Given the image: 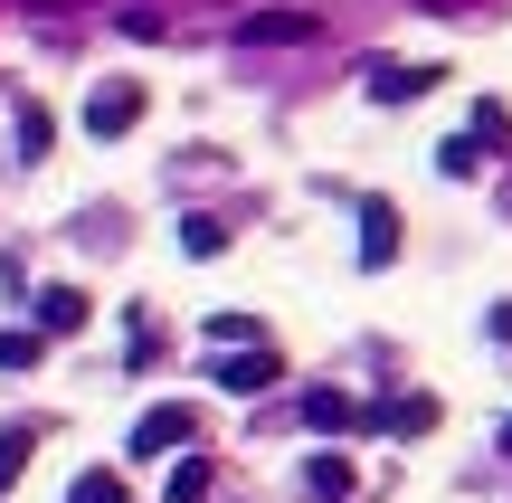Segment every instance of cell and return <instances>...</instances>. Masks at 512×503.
<instances>
[{"label": "cell", "mask_w": 512, "mask_h": 503, "mask_svg": "<svg viewBox=\"0 0 512 503\" xmlns=\"http://www.w3.org/2000/svg\"><path fill=\"white\" fill-rule=\"evenodd\" d=\"M10 133H19V162H48V152H57V114L48 105H19Z\"/></svg>", "instance_id": "obj_8"}, {"label": "cell", "mask_w": 512, "mask_h": 503, "mask_svg": "<svg viewBox=\"0 0 512 503\" xmlns=\"http://www.w3.org/2000/svg\"><path fill=\"white\" fill-rule=\"evenodd\" d=\"M86 314L95 304L76 295V285H48V295H38V333H86Z\"/></svg>", "instance_id": "obj_7"}, {"label": "cell", "mask_w": 512, "mask_h": 503, "mask_svg": "<svg viewBox=\"0 0 512 503\" xmlns=\"http://www.w3.org/2000/svg\"><path fill=\"white\" fill-rule=\"evenodd\" d=\"M162 503H209V456H181L171 485H162Z\"/></svg>", "instance_id": "obj_14"}, {"label": "cell", "mask_w": 512, "mask_h": 503, "mask_svg": "<svg viewBox=\"0 0 512 503\" xmlns=\"http://www.w3.org/2000/svg\"><path fill=\"white\" fill-rule=\"evenodd\" d=\"M380 428H389V437H427V428H437V399H427V390L389 399V409H380Z\"/></svg>", "instance_id": "obj_9"}, {"label": "cell", "mask_w": 512, "mask_h": 503, "mask_svg": "<svg viewBox=\"0 0 512 503\" xmlns=\"http://www.w3.org/2000/svg\"><path fill=\"white\" fill-rule=\"evenodd\" d=\"M437 76H446V67H370V95H380V105H418Z\"/></svg>", "instance_id": "obj_6"}, {"label": "cell", "mask_w": 512, "mask_h": 503, "mask_svg": "<svg viewBox=\"0 0 512 503\" xmlns=\"http://www.w3.org/2000/svg\"><path fill=\"white\" fill-rule=\"evenodd\" d=\"M219 247H228L219 219H181V257H219Z\"/></svg>", "instance_id": "obj_16"}, {"label": "cell", "mask_w": 512, "mask_h": 503, "mask_svg": "<svg viewBox=\"0 0 512 503\" xmlns=\"http://www.w3.org/2000/svg\"><path fill=\"white\" fill-rule=\"evenodd\" d=\"M200 437V418L181 409V399H162V409H143V428H133V456H171V447H190Z\"/></svg>", "instance_id": "obj_2"}, {"label": "cell", "mask_w": 512, "mask_h": 503, "mask_svg": "<svg viewBox=\"0 0 512 503\" xmlns=\"http://www.w3.org/2000/svg\"><path fill=\"white\" fill-rule=\"evenodd\" d=\"M209 342H238V352H247V342H256V323H247V314H209Z\"/></svg>", "instance_id": "obj_19"}, {"label": "cell", "mask_w": 512, "mask_h": 503, "mask_svg": "<svg viewBox=\"0 0 512 503\" xmlns=\"http://www.w3.org/2000/svg\"><path fill=\"white\" fill-rule=\"evenodd\" d=\"M503 447H512V428H503Z\"/></svg>", "instance_id": "obj_20"}, {"label": "cell", "mask_w": 512, "mask_h": 503, "mask_svg": "<svg viewBox=\"0 0 512 503\" xmlns=\"http://www.w3.org/2000/svg\"><path fill=\"white\" fill-rule=\"evenodd\" d=\"M389 257H399V209L361 200V266H389Z\"/></svg>", "instance_id": "obj_4"}, {"label": "cell", "mask_w": 512, "mask_h": 503, "mask_svg": "<svg viewBox=\"0 0 512 503\" xmlns=\"http://www.w3.org/2000/svg\"><path fill=\"white\" fill-rule=\"evenodd\" d=\"M351 456H304V503H351Z\"/></svg>", "instance_id": "obj_5"}, {"label": "cell", "mask_w": 512, "mask_h": 503, "mask_svg": "<svg viewBox=\"0 0 512 503\" xmlns=\"http://www.w3.org/2000/svg\"><path fill=\"white\" fill-rule=\"evenodd\" d=\"M238 38H247V48H275V38H313V19L304 10H256Z\"/></svg>", "instance_id": "obj_10"}, {"label": "cell", "mask_w": 512, "mask_h": 503, "mask_svg": "<svg viewBox=\"0 0 512 503\" xmlns=\"http://www.w3.org/2000/svg\"><path fill=\"white\" fill-rule=\"evenodd\" d=\"M38 361V333H0V371H29Z\"/></svg>", "instance_id": "obj_17"}, {"label": "cell", "mask_w": 512, "mask_h": 503, "mask_svg": "<svg viewBox=\"0 0 512 503\" xmlns=\"http://www.w3.org/2000/svg\"><path fill=\"white\" fill-rule=\"evenodd\" d=\"M29 447H38V418H10V428H0V494L19 485V466H29Z\"/></svg>", "instance_id": "obj_12"}, {"label": "cell", "mask_w": 512, "mask_h": 503, "mask_svg": "<svg viewBox=\"0 0 512 503\" xmlns=\"http://www.w3.org/2000/svg\"><path fill=\"white\" fill-rule=\"evenodd\" d=\"M351 418H361V409H351V390H304V428H323V437H342Z\"/></svg>", "instance_id": "obj_11"}, {"label": "cell", "mask_w": 512, "mask_h": 503, "mask_svg": "<svg viewBox=\"0 0 512 503\" xmlns=\"http://www.w3.org/2000/svg\"><path fill=\"white\" fill-rule=\"evenodd\" d=\"M475 143H512V114L503 105H475Z\"/></svg>", "instance_id": "obj_18"}, {"label": "cell", "mask_w": 512, "mask_h": 503, "mask_svg": "<svg viewBox=\"0 0 512 503\" xmlns=\"http://www.w3.org/2000/svg\"><path fill=\"white\" fill-rule=\"evenodd\" d=\"M133 124H143V86H133V76H105V86L86 95V133L114 143V133H133Z\"/></svg>", "instance_id": "obj_1"}, {"label": "cell", "mask_w": 512, "mask_h": 503, "mask_svg": "<svg viewBox=\"0 0 512 503\" xmlns=\"http://www.w3.org/2000/svg\"><path fill=\"white\" fill-rule=\"evenodd\" d=\"M275 380H285V361H275L266 342H247V352L219 361V390H228V399H256V390H275Z\"/></svg>", "instance_id": "obj_3"}, {"label": "cell", "mask_w": 512, "mask_h": 503, "mask_svg": "<svg viewBox=\"0 0 512 503\" xmlns=\"http://www.w3.org/2000/svg\"><path fill=\"white\" fill-rule=\"evenodd\" d=\"M67 503H133V494H124V475H114V466H95V475H76V485H67Z\"/></svg>", "instance_id": "obj_15"}, {"label": "cell", "mask_w": 512, "mask_h": 503, "mask_svg": "<svg viewBox=\"0 0 512 503\" xmlns=\"http://www.w3.org/2000/svg\"><path fill=\"white\" fill-rule=\"evenodd\" d=\"M437 171H446V181H475V171H484V143H475V133H446V143H437Z\"/></svg>", "instance_id": "obj_13"}]
</instances>
